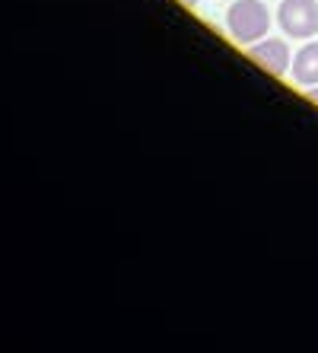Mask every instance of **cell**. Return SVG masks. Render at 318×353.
<instances>
[{"label": "cell", "instance_id": "obj_1", "mask_svg": "<svg viewBox=\"0 0 318 353\" xmlns=\"http://www.w3.org/2000/svg\"><path fill=\"white\" fill-rule=\"evenodd\" d=\"M226 29L239 45H255L270 29V13L261 0H236L226 13Z\"/></svg>", "mask_w": 318, "mask_h": 353}, {"label": "cell", "instance_id": "obj_2", "mask_svg": "<svg viewBox=\"0 0 318 353\" xmlns=\"http://www.w3.org/2000/svg\"><path fill=\"white\" fill-rule=\"evenodd\" d=\"M277 23L290 39L318 35V0H284L277 10Z\"/></svg>", "mask_w": 318, "mask_h": 353}, {"label": "cell", "instance_id": "obj_3", "mask_svg": "<svg viewBox=\"0 0 318 353\" xmlns=\"http://www.w3.org/2000/svg\"><path fill=\"white\" fill-rule=\"evenodd\" d=\"M248 58H252L255 64L261 67L264 74H270V77H284L286 70H290V64H293V58H290V45H286L284 39L258 41V45L248 48Z\"/></svg>", "mask_w": 318, "mask_h": 353}, {"label": "cell", "instance_id": "obj_4", "mask_svg": "<svg viewBox=\"0 0 318 353\" xmlns=\"http://www.w3.org/2000/svg\"><path fill=\"white\" fill-rule=\"evenodd\" d=\"M290 70H293V80L299 86H318V41H309L296 51Z\"/></svg>", "mask_w": 318, "mask_h": 353}, {"label": "cell", "instance_id": "obj_5", "mask_svg": "<svg viewBox=\"0 0 318 353\" xmlns=\"http://www.w3.org/2000/svg\"><path fill=\"white\" fill-rule=\"evenodd\" d=\"M309 102H315L318 105V90H309Z\"/></svg>", "mask_w": 318, "mask_h": 353}, {"label": "cell", "instance_id": "obj_6", "mask_svg": "<svg viewBox=\"0 0 318 353\" xmlns=\"http://www.w3.org/2000/svg\"><path fill=\"white\" fill-rule=\"evenodd\" d=\"M181 3H185V7H197V0H181Z\"/></svg>", "mask_w": 318, "mask_h": 353}]
</instances>
